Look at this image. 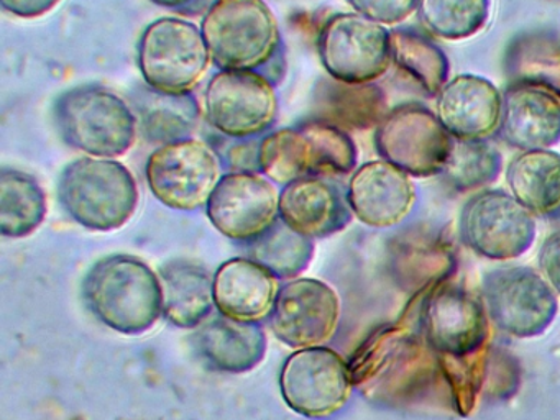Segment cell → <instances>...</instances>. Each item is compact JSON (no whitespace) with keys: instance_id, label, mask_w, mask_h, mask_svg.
Segmentation results:
<instances>
[{"instance_id":"obj_11","label":"cell","mask_w":560,"mask_h":420,"mask_svg":"<svg viewBox=\"0 0 560 420\" xmlns=\"http://www.w3.org/2000/svg\"><path fill=\"white\" fill-rule=\"evenodd\" d=\"M533 213L504 190H481L465 202L460 213V236L481 258L513 261L536 242Z\"/></svg>"},{"instance_id":"obj_21","label":"cell","mask_w":560,"mask_h":420,"mask_svg":"<svg viewBox=\"0 0 560 420\" xmlns=\"http://www.w3.org/2000/svg\"><path fill=\"white\" fill-rule=\"evenodd\" d=\"M195 347L211 370L241 374L264 361L267 335L257 322L232 320L221 315L199 325Z\"/></svg>"},{"instance_id":"obj_24","label":"cell","mask_w":560,"mask_h":420,"mask_svg":"<svg viewBox=\"0 0 560 420\" xmlns=\"http://www.w3.org/2000/svg\"><path fill=\"white\" fill-rule=\"evenodd\" d=\"M130 107L139 121V133L152 144L191 138L199 125L201 107L192 94H165L155 89L137 88Z\"/></svg>"},{"instance_id":"obj_14","label":"cell","mask_w":560,"mask_h":420,"mask_svg":"<svg viewBox=\"0 0 560 420\" xmlns=\"http://www.w3.org/2000/svg\"><path fill=\"white\" fill-rule=\"evenodd\" d=\"M206 212L219 233L250 243L280 219V192L260 173H228L215 186Z\"/></svg>"},{"instance_id":"obj_18","label":"cell","mask_w":560,"mask_h":420,"mask_svg":"<svg viewBox=\"0 0 560 420\" xmlns=\"http://www.w3.org/2000/svg\"><path fill=\"white\" fill-rule=\"evenodd\" d=\"M352 215L347 190L329 177H303L281 189L280 219L307 238H327L342 232Z\"/></svg>"},{"instance_id":"obj_6","label":"cell","mask_w":560,"mask_h":420,"mask_svg":"<svg viewBox=\"0 0 560 420\" xmlns=\"http://www.w3.org/2000/svg\"><path fill=\"white\" fill-rule=\"evenodd\" d=\"M481 299L491 324L520 340L540 337L559 314L549 282L527 266L491 269L481 279Z\"/></svg>"},{"instance_id":"obj_8","label":"cell","mask_w":560,"mask_h":420,"mask_svg":"<svg viewBox=\"0 0 560 420\" xmlns=\"http://www.w3.org/2000/svg\"><path fill=\"white\" fill-rule=\"evenodd\" d=\"M222 161L212 144L185 138L155 148L147 160V184L163 206L192 212L208 206L221 180Z\"/></svg>"},{"instance_id":"obj_28","label":"cell","mask_w":560,"mask_h":420,"mask_svg":"<svg viewBox=\"0 0 560 420\" xmlns=\"http://www.w3.org/2000/svg\"><path fill=\"white\" fill-rule=\"evenodd\" d=\"M47 212V194L32 174L14 167L0 171V233L5 238L31 236Z\"/></svg>"},{"instance_id":"obj_9","label":"cell","mask_w":560,"mask_h":420,"mask_svg":"<svg viewBox=\"0 0 560 420\" xmlns=\"http://www.w3.org/2000/svg\"><path fill=\"white\" fill-rule=\"evenodd\" d=\"M454 141L435 112L415 102L392 108L373 137L378 156L411 177L444 173Z\"/></svg>"},{"instance_id":"obj_33","label":"cell","mask_w":560,"mask_h":420,"mask_svg":"<svg viewBox=\"0 0 560 420\" xmlns=\"http://www.w3.org/2000/svg\"><path fill=\"white\" fill-rule=\"evenodd\" d=\"M488 347L468 357H439L442 373L452 386L458 412L468 416L474 410L488 366Z\"/></svg>"},{"instance_id":"obj_35","label":"cell","mask_w":560,"mask_h":420,"mask_svg":"<svg viewBox=\"0 0 560 420\" xmlns=\"http://www.w3.org/2000/svg\"><path fill=\"white\" fill-rule=\"evenodd\" d=\"M260 141L255 138L248 140H235V144L228 147L221 156L222 166L228 167L231 173H260Z\"/></svg>"},{"instance_id":"obj_7","label":"cell","mask_w":560,"mask_h":420,"mask_svg":"<svg viewBox=\"0 0 560 420\" xmlns=\"http://www.w3.org/2000/svg\"><path fill=\"white\" fill-rule=\"evenodd\" d=\"M317 52L329 78L372 84L393 66L392 32L360 13H336L320 28Z\"/></svg>"},{"instance_id":"obj_15","label":"cell","mask_w":560,"mask_h":420,"mask_svg":"<svg viewBox=\"0 0 560 420\" xmlns=\"http://www.w3.org/2000/svg\"><path fill=\"white\" fill-rule=\"evenodd\" d=\"M340 301L319 279H294L280 289L271 312V328L287 347H323L336 334Z\"/></svg>"},{"instance_id":"obj_13","label":"cell","mask_w":560,"mask_h":420,"mask_svg":"<svg viewBox=\"0 0 560 420\" xmlns=\"http://www.w3.org/2000/svg\"><path fill=\"white\" fill-rule=\"evenodd\" d=\"M349 363L327 347L304 348L284 361L280 389L291 410L310 419L339 412L352 394Z\"/></svg>"},{"instance_id":"obj_37","label":"cell","mask_w":560,"mask_h":420,"mask_svg":"<svg viewBox=\"0 0 560 420\" xmlns=\"http://www.w3.org/2000/svg\"><path fill=\"white\" fill-rule=\"evenodd\" d=\"M61 0H0L2 10L18 19L32 20L50 13Z\"/></svg>"},{"instance_id":"obj_1","label":"cell","mask_w":560,"mask_h":420,"mask_svg":"<svg viewBox=\"0 0 560 420\" xmlns=\"http://www.w3.org/2000/svg\"><path fill=\"white\" fill-rule=\"evenodd\" d=\"M83 299L97 320L124 335L145 334L163 315L159 276L132 255L100 259L84 278Z\"/></svg>"},{"instance_id":"obj_5","label":"cell","mask_w":560,"mask_h":420,"mask_svg":"<svg viewBox=\"0 0 560 420\" xmlns=\"http://www.w3.org/2000/svg\"><path fill=\"white\" fill-rule=\"evenodd\" d=\"M137 59L145 84L165 94H192L212 62L201 26L176 16L143 30Z\"/></svg>"},{"instance_id":"obj_26","label":"cell","mask_w":560,"mask_h":420,"mask_svg":"<svg viewBox=\"0 0 560 420\" xmlns=\"http://www.w3.org/2000/svg\"><path fill=\"white\" fill-rule=\"evenodd\" d=\"M510 84L544 89L560 98V38L547 30L514 36L504 51Z\"/></svg>"},{"instance_id":"obj_19","label":"cell","mask_w":560,"mask_h":420,"mask_svg":"<svg viewBox=\"0 0 560 420\" xmlns=\"http://www.w3.org/2000/svg\"><path fill=\"white\" fill-rule=\"evenodd\" d=\"M498 135L516 150H550L560 141V98L544 89L508 84Z\"/></svg>"},{"instance_id":"obj_30","label":"cell","mask_w":560,"mask_h":420,"mask_svg":"<svg viewBox=\"0 0 560 420\" xmlns=\"http://www.w3.org/2000/svg\"><path fill=\"white\" fill-rule=\"evenodd\" d=\"M248 258L260 262L280 279H294L303 275L314 256L313 240L294 232L283 220L254 242L247 243Z\"/></svg>"},{"instance_id":"obj_10","label":"cell","mask_w":560,"mask_h":420,"mask_svg":"<svg viewBox=\"0 0 560 420\" xmlns=\"http://www.w3.org/2000/svg\"><path fill=\"white\" fill-rule=\"evenodd\" d=\"M206 117L218 133L248 140L273 127L278 117L275 82L260 71L215 72L205 94Z\"/></svg>"},{"instance_id":"obj_16","label":"cell","mask_w":560,"mask_h":420,"mask_svg":"<svg viewBox=\"0 0 560 420\" xmlns=\"http://www.w3.org/2000/svg\"><path fill=\"white\" fill-rule=\"evenodd\" d=\"M503 92L483 75L448 79L435 97V115L454 140H488L500 130Z\"/></svg>"},{"instance_id":"obj_23","label":"cell","mask_w":560,"mask_h":420,"mask_svg":"<svg viewBox=\"0 0 560 420\" xmlns=\"http://www.w3.org/2000/svg\"><path fill=\"white\" fill-rule=\"evenodd\" d=\"M163 315L179 328L199 327L214 307V279L198 262L168 261L160 268Z\"/></svg>"},{"instance_id":"obj_2","label":"cell","mask_w":560,"mask_h":420,"mask_svg":"<svg viewBox=\"0 0 560 420\" xmlns=\"http://www.w3.org/2000/svg\"><path fill=\"white\" fill-rule=\"evenodd\" d=\"M54 121L61 140L86 156H124L139 137V121L129 102L97 84L65 91L55 101Z\"/></svg>"},{"instance_id":"obj_20","label":"cell","mask_w":560,"mask_h":420,"mask_svg":"<svg viewBox=\"0 0 560 420\" xmlns=\"http://www.w3.org/2000/svg\"><path fill=\"white\" fill-rule=\"evenodd\" d=\"M277 276L252 258L225 261L214 275V304L219 314L238 322H260L273 312Z\"/></svg>"},{"instance_id":"obj_39","label":"cell","mask_w":560,"mask_h":420,"mask_svg":"<svg viewBox=\"0 0 560 420\" xmlns=\"http://www.w3.org/2000/svg\"><path fill=\"white\" fill-rule=\"evenodd\" d=\"M549 220H550V222L553 223V225H557L560 229V210H559V212L556 213V215L550 217Z\"/></svg>"},{"instance_id":"obj_36","label":"cell","mask_w":560,"mask_h":420,"mask_svg":"<svg viewBox=\"0 0 560 420\" xmlns=\"http://www.w3.org/2000/svg\"><path fill=\"white\" fill-rule=\"evenodd\" d=\"M537 262H539L540 275L560 298V232L552 233L540 245Z\"/></svg>"},{"instance_id":"obj_4","label":"cell","mask_w":560,"mask_h":420,"mask_svg":"<svg viewBox=\"0 0 560 420\" xmlns=\"http://www.w3.org/2000/svg\"><path fill=\"white\" fill-rule=\"evenodd\" d=\"M201 32L221 71H264L281 52L277 15L265 0H215Z\"/></svg>"},{"instance_id":"obj_34","label":"cell","mask_w":560,"mask_h":420,"mask_svg":"<svg viewBox=\"0 0 560 420\" xmlns=\"http://www.w3.org/2000/svg\"><path fill=\"white\" fill-rule=\"evenodd\" d=\"M419 0H347L353 12L375 20L385 26H395L408 20L418 10Z\"/></svg>"},{"instance_id":"obj_32","label":"cell","mask_w":560,"mask_h":420,"mask_svg":"<svg viewBox=\"0 0 560 420\" xmlns=\"http://www.w3.org/2000/svg\"><path fill=\"white\" fill-rule=\"evenodd\" d=\"M503 170V156L488 140L454 141L444 179L458 192L480 189L498 179Z\"/></svg>"},{"instance_id":"obj_31","label":"cell","mask_w":560,"mask_h":420,"mask_svg":"<svg viewBox=\"0 0 560 420\" xmlns=\"http://www.w3.org/2000/svg\"><path fill=\"white\" fill-rule=\"evenodd\" d=\"M416 12L431 35L458 42L485 28L490 20L491 0H419Z\"/></svg>"},{"instance_id":"obj_17","label":"cell","mask_w":560,"mask_h":420,"mask_svg":"<svg viewBox=\"0 0 560 420\" xmlns=\"http://www.w3.org/2000/svg\"><path fill=\"white\" fill-rule=\"evenodd\" d=\"M347 200L360 222L372 229H389L411 212L416 187L409 174L388 161H369L350 176Z\"/></svg>"},{"instance_id":"obj_25","label":"cell","mask_w":560,"mask_h":420,"mask_svg":"<svg viewBox=\"0 0 560 420\" xmlns=\"http://www.w3.org/2000/svg\"><path fill=\"white\" fill-rule=\"evenodd\" d=\"M506 184L511 196L533 215L550 219L560 210V154L521 151L508 164Z\"/></svg>"},{"instance_id":"obj_3","label":"cell","mask_w":560,"mask_h":420,"mask_svg":"<svg viewBox=\"0 0 560 420\" xmlns=\"http://www.w3.org/2000/svg\"><path fill=\"white\" fill-rule=\"evenodd\" d=\"M58 200L84 229L114 232L136 215L140 192L126 164L110 158L83 156L71 161L61 173Z\"/></svg>"},{"instance_id":"obj_12","label":"cell","mask_w":560,"mask_h":420,"mask_svg":"<svg viewBox=\"0 0 560 420\" xmlns=\"http://www.w3.org/2000/svg\"><path fill=\"white\" fill-rule=\"evenodd\" d=\"M419 314L425 345L438 357H468L488 347L490 317L483 299L462 285H435Z\"/></svg>"},{"instance_id":"obj_27","label":"cell","mask_w":560,"mask_h":420,"mask_svg":"<svg viewBox=\"0 0 560 420\" xmlns=\"http://www.w3.org/2000/svg\"><path fill=\"white\" fill-rule=\"evenodd\" d=\"M258 160L260 173L275 184L287 186L303 177H320L319 151L303 121L265 135Z\"/></svg>"},{"instance_id":"obj_29","label":"cell","mask_w":560,"mask_h":420,"mask_svg":"<svg viewBox=\"0 0 560 420\" xmlns=\"http://www.w3.org/2000/svg\"><path fill=\"white\" fill-rule=\"evenodd\" d=\"M389 32L393 66L408 75L422 94L438 97L445 82L451 79V62L444 49L418 30L398 26Z\"/></svg>"},{"instance_id":"obj_38","label":"cell","mask_w":560,"mask_h":420,"mask_svg":"<svg viewBox=\"0 0 560 420\" xmlns=\"http://www.w3.org/2000/svg\"><path fill=\"white\" fill-rule=\"evenodd\" d=\"M163 9L179 10V12L196 13L208 10L215 0H150Z\"/></svg>"},{"instance_id":"obj_22","label":"cell","mask_w":560,"mask_h":420,"mask_svg":"<svg viewBox=\"0 0 560 420\" xmlns=\"http://www.w3.org/2000/svg\"><path fill=\"white\" fill-rule=\"evenodd\" d=\"M388 112V97L376 82L347 84L329 78L314 91V118L346 131L376 128Z\"/></svg>"}]
</instances>
